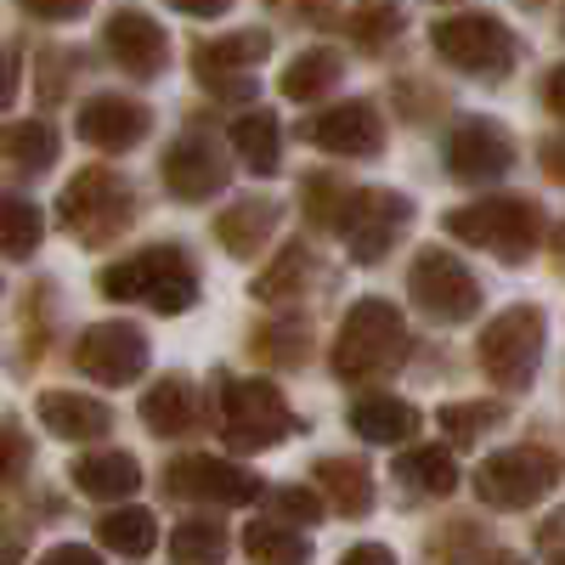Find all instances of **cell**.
I'll use <instances>...</instances> for the list:
<instances>
[{
  "label": "cell",
  "instance_id": "1",
  "mask_svg": "<svg viewBox=\"0 0 565 565\" xmlns=\"http://www.w3.org/2000/svg\"><path fill=\"white\" fill-rule=\"evenodd\" d=\"M97 282H103L108 300H141V306L170 311V317L199 300V271L175 244L170 249H141L130 260H114V266H103Z\"/></svg>",
  "mask_w": 565,
  "mask_h": 565
},
{
  "label": "cell",
  "instance_id": "2",
  "mask_svg": "<svg viewBox=\"0 0 565 565\" xmlns=\"http://www.w3.org/2000/svg\"><path fill=\"white\" fill-rule=\"evenodd\" d=\"M402 351H407L402 311L391 300H356L334 340V373L340 380H373V373L396 367Z\"/></svg>",
  "mask_w": 565,
  "mask_h": 565
},
{
  "label": "cell",
  "instance_id": "3",
  "mask_svg": "<svg viewBox=\"0 0 565 565\" xmlns=\"http://www.w3.org/2000/svg\"><path fill=\"white\" fill-rule=\"evenodd\" d=\"M447 232L476 249H492L498 260L521 266L543 232V210L532 199H487V204H469V210H452L447 215Z\"/></svg>",
  "mask_w": 565,
  "mask_h": 565
},
{
  "label": "cell",
  "instance_id": "4",
  "mask_svg": "<svg viewBox=\"0 0 565 565\" xmlns=\"http://www.w3.org/2000/svg\"><path fill=\"white\" fill-rule=\"evenodd\" d=\"M476 351H481V367H487L492 385H503V391L532 385L537 356H543V311L537 306H509L503 317H492L481 328Z\"/></svg>",
  "mask_w": 565,
  "mask_h": 565
},
{
  "label": "cell",
  "instance_id": "5",
  "mask_svg": "<svg viewBox=\"0 0 565 565\" xmlns=\"http://www.w3.org/2000/svg\"><path fill=\"white\" fill-rule=\"evenodd\" d=\"M57 215H63V226L74 232V238L108 244L114 232L130 221V186H125L119 170H79V175L63 186Z\"/></svg>",
  "mask_w": 565,
  "mask_h": 565
},
{
  "label": "cell",
  "instance_id": "6",
  "mask_svg": "<svg viewBox=\"0 0 565 565\" xmlns=\"http://www.w3.org/2000/svg\"><path fill=\"white\" fill-rule=\"evenodd\" d=\"M430 45H436L441 63H452L463 74H487L492 79V74H509L514 68V34L498 18H487V12L441 18L436 34H430Z\"/></svg>",
  "mask_w": 565,
  "mask_h": 565
},
{
  "label": "cell",
  "instance_id": "7",
  "mask_svg": "<svg viewBox=\"0 0 565 565\" xmlns=\"http://www.w3.org/2000/svg\"><path fill=\"white\" fill-rule=\"evenodd\" d=\"M334 221H340V232H345L351 255H356L362 266H373V260H380V255L402 238V232H407L413 204H407L402 193H385V186H362V193H345V199H340Z\"/></svg>",
  "mask_w": 565,
  "mask_h": 565
},
{
  "label": "cell",
  "instance_id": "8",
  "mask_svg": "<svg viewBox=\"0 0 565 565\" xmlns=\"http://www.w3.org/2000/svg\"><path fill=\"white\" fill-rule=\"evenodd\" d=\"M407 295L436 322H469L481 311V282L469 277V266L447 249H418V260L407 271Z\"/></svg>",
  "mask_w": 565,
  "mask_h": 565
},
{
  "label": "cell",
  "instance_id": "9",
  "mask_svg": "<svg viewBox=\"0 0 565 565\" xmlns=\"http://www.w3.org/2000/svg\"><path fill=\"white\" fill-rule=\"evenodd\" d=\"M221 413H226V441L244 447V452L277 447L282 436L295 430L289 402H282V391L266 385V380H232L226 396H221Z\"/></svg>",
  "mask_w": 565,
  "mask_h": 565
},
{
  "label": "cell",
  "instance_id": "10",
  "mask_svg": "<svg viewBox=\"0 0 565 565\" xmlns=\"http://www.w3.org/2000/svg\"><path fill=\"white\" fill-rule=\"evenodd\" d=\"M554 476H559L554 452H543V447H509V452H492L481 463L476 492L492 509H526V503H537L554 487Z\"/></svg>",
  "mask_w": 565,
  "mask_h": 565
},
{
  "label": "cell",
  "instance_id": "11",
  "mask_svg": "<svg viewBox=\"0 0 565 565\" xmlns=\"http://www.w3.org/2000/svg\"><path fill=\"white\" fill-rule=\"evenodd\" d=\"M74 362L97 385H130V380L148 373V334L130 328V322H97V328H85V334H79Z\"/></svg>",
  "mask_w": 565,
  "mask_h": 565
},
{
  "label": "cell",
  "instance_id": "12",
  "mask_svg": "<svg viewBox=\"0 0 565 565\" xmlns=\"http://www.w3.org/2000/svg\"><path fill=\"white\" fill-rule=\"evenodd\" d=\"M306 141L334 159H373L385 148V119L373 103H340L306 125Z\"/></svg>",
  "mask_w": 565,
  "mask_h": 565
},
{
  "label": "cell",
  "instance_id": "13",
  "mask_svg": "<svg viewBox=\"0 0 565 565\" xmlns=\"http://www.w3.org/2000/svg\"><path fill=\"white\" fill-rule=\"evenodd\" d=\"M447 170L458 181H498L503 170H514V136L498 119H463L447 136Z\"/></svg>",
  "mask_w": 565,
  "mask_h": 565
},
{
  "label": "cell",
  "instance_id": "14",
  "mask_svg": "<svg viewBox=\"0 0 565 565\" xmlns=\"http://www.w3.org/2000/svg\"><path fill=\"white\" fill-rule=\"evenodd\" d=\"M164 481L175 498H210V503H255L260 498V481L226 458H175Z\"/></svg>",
  "mask_w": 565,
  "mask_h": 565
},
{
  "label": "cell",
  "instance_id": "15",
  "mask_svg": "<svg viewBox=\"0 0 565 565\" xmlns=\"http://www.w3.org/2000/svg\"><path fill=\"white\" fill-rule=\"evenodd\" d=\"M103 40H108V57H114L125 74H136V79H153V74L164 68V57H170L164 29H159L148 12H136V7L114 12L108 29H103Z\"/></svg>",
  "mask_w": 565,
  "mask_h": 565
},
{
  "label": "cell",
  "instance_id": "16",
  "mask_svg": "<svg viewBox=\"0 0 565 565\" xmlns=\"http://www.w3.org/2000/svg\"><path fill=\"white\" fill-rule=\"evenodd\" d=\"M79 136L90 141V148H103V153H130L141 136H148V125H153V114L141 108V103H130V97H90L85 108H79Z\"/></svg>",
  "mask_w": 565,
  "mask_h": 565
},
{
  "label": "cell",
  "instance_id": "17",
  "mask_svg": "<svg viewBox=\"0 0 565 565\" xmlns=\"http://www.w3.org/2000/svg\"><path fill=\"white\" fill-rule=\"evenodd\" d=\"M164 186L175 199L199 204V199H210V193L226 186V164H221V153L210 148L204 136H181L175 148L164 153Z\"/></svg>",
  "mask_w": 565,
  "mask_h": 565
},
{
  "label": "cell",
  "instance_id": "18",
  "mask_svg": "<svg viewBox=\"0 0 565 565\" xmlns=\"http://www.w3.org/2000/svg\"><path fill=\"white\" fill-rule=\"evenodd\" d=\"M40 424L63 441H103L114 430V413L97 396H74V391H45L40 396Z\"/></svg>",
  "mask_w": 565,
  "mask_h": 565
},
{
  "label": "cell",
  "instance_id": "19",
  "mask_svg": "<svg viewBox=\"0 0 565 565\" xmlns=\"http://www.w3.org/2000/svg\"><path fill=\"white\" fill-rule=\"evenodd\" d=\"M266 52H271V34H255V29H244V34H221V40H204L199 52H193V68H199V79L210 85H226V74H238V68H255V63H266Z\"/></svg>",
  "mask_w": 565,
  "mask_h": 565
},
{
  "label": "cell",
  "instance_id": "20",
  "mask_svg": "<svg viewBox=\"0 0 565 565\" xmlns=\"http://www.w3.org/2000/svg\"><path fill=\"white\" fill-rule=\"evenodd\" d=\"M199 413H204V402L186 380H159L148 396H141V424L159 430V436H186L199 424Z\"/></svg>",
  "mask_w": 565,
  "mask_h": 565
},
{
  "label": "cell",
  "instance_id": "21",
  "mask_svg": "<svg viewBox=\"0 0 565 565\" xmlns=\"http://www.w3.org/2000/svg\"><path fill=\"white\" fill-rule=\"evenodd\" d=\"M74 487L85 498H130L141 487V463L130 452H90L74 463Z\"/></svg>",
  "mask_w": 565,
  "mask_h": 565
},
{
  "label": "cell",
  "instance_id": "22",
  "mask_svg": "<svg viewBox=\"0 0 565 565\" xmlns=\"http://www.w3.org/2000/svg\"><path fill=\"white\" fill-rule=\"evenodd\" d=\"M271 226H277V204H266V199H244V204H232V210L215 221L221 244H226L232 255H244V260H255V255L266 249Z\"/></svg>",
  "mask_w": 565,
  "mask_h": 565
},
{
  "label": "cell",
  "instance_id": "23",
  "mask_svg": "<svg viewBox=\"0 0 565 565\" xmlns=\"http://www.w3.org/2000/svg\"><path fill=\"white\" fill-rule=\"evenodd\" d=\"M351 424H356L362 441L391 447V441H407V436L418 430V413H413L407 402H396V396H362V402L351 407Z\"/></svg>",
  "mask_w": 565,
  "mask_h": 565
},
{
  "label": "cell",
  "instance_id": "24",
  "mask_svg": "<svg viewBox=\"0 0 565 565\" xmlns=\"http://www.w3.org/2000/svg\"><path fill=\"white\" fill-rule=\"evenodd\" d=\"M232 148H238V159L255 170V175H271L277 170V153H282V136H277V119L266 108L244 114L238 125H232Z\"/></svg>",
  "mask_w": 565,
  "mask_h": 565
},
{
  "label": "cell",
  "instance_id": "25",
  "mask_svg": "<svg viewBox=\"0 0 565 565\" xmlns=\"http://www.w3.org/2000/svg\"><path fill=\"white\" fill-rule=\"evenodd\" d=\"M317 481L328 487V498H334L345 514H367L373 509V481H367V469L356 458H322Z\"/></svg>",
  "mask_w": 565,
  "mask_h": 565
},
{
  "label": "cell",
  "instance_id": "26",
  "mask_svg": "<svg viewBox=\"0 0 565 565\" xmlns=\"http://www.w3.org/2000/svg\"><path fill=\"white\" fill-rule=\"evenodd\" d=\"M396 476H402L413 492H436V498H441V492L458 487V463H452L447 447H413V452H402Z\"/></svg>",
  "mask_w": 565,
  "mask_h": 565
},
{
  "label": "cell",
  "instance_id": "27",
  "mask_svg": "<svg viewBox=\"0 0 565 565\" xmlns=\"http://www.w3.org/2000/svg\"><path fill=\"white\" fill-rule=\"evenodd\" d=\"M97 532H103V543H108L114 554H125V559L153 554V543H159V521H153L148 509H114Z\"/></svg>",
  "mask_w": 565,
  "mask_h": 565
},
{
  "label": "cell",
  "instance_id": "28",
  "mask_svg": "<svg viewBox=\"0 0 565 565\" xmlns=\"http://www.w3.org/2000/svg\"><path fill=\"white\" fill-rule=\"evenodd\" d=\"M40 238H45L40 210L18 193H0V255H29L40 249Z\"/></svg>",
  "mask_w": 565,
  "mask_h": 565
},
{
  "label": "cell",
  "instance_id": "29",
  "mask_svg": "<svg viewBox=\"0 0 565 565\" xmlns=\"http://www.w3.org/2000/svg\"><path fill=\"white\" fill-rule=\"evenodd\" d=\"M334 79H340V52H300L289 68H282V97L311 103V97H322Z\"/></svg>",
  "mask_w": 565,
  "mask_h": 565
},
{
  "label": "cell",
  "instance_id": "30",
  "mask_svg": "<svg viewBox=\"0 0 565 565\" xmlns=\"http://www.w3.org/2000/svg\"><path fill=\"white\" fill-rule=\"evenodd\" d=\"M226 559V532L215 521H181L170 532V565H221Z\"/></svg>",
  "mask_w": 565,
  "mask_h": 565
},
{
  "label": "cell",
  "instance_id": "31",
  "mask_svg": "<svg viewBox=\"0 0 565 565\" xmlns=\"http://www.w3.org/2000/svg\"><path fill=\"white\" fill-rule=\"evenodd\" d=\"M244 548H249L255 565H306V537L289 532V526H271V521L249 526L244 532Z\"/></svg>",
  "mask_w": 565,
  "mask_h": 565
},
{
  "label": "cell",
  "instance_id": "32",
  "mask_svg": "<svg viewBox=\"0 0 565 565\" xmlns=\"http://www.w3.org/2000/svg\"><path fill=\"white\" fill-rule=\"evenodd\" d=\"M7 153L23 164V170H52L57 164V130L52 125H12L7 130Z\"/></svg>",
  "mask_w": 565,
  "mask_h": 565
},
{
  "label": "cell",
  "instance_id": "33",
  "mask_svg": "<svg viewBox=\"0 0 565 565\" xmlns=\"http://www.w3.org/2000/svg\"><path fill=\"white\" fill-rule=\"evenodd\" d=\"M396 29H402V7L396 0H362V7L351 12V34L367 45H385V40H396Z\"/></svg>",
  "mask_w": 565,
  "mask_h": 565
},
{
  "label": "cell",
  "instance_id": "34",
  "mask_svg": "<svg viewBox=\"0 0 565 565\" xmlns=\"http://www.w3.org/2000/svg\"><path fill=\"white\" fill-rule=\"evenodd\" d=\"M306 260H311V255H306L300 244H289V249H282V260H277V266H271V271L255 282V295H260V300H282V295H289L295 282L306 277Z\"/></svg>",
  "mask_w": 565,
  "mask_h": 565
},
{
  "label": "cell",
  "instance_id": "35",
  "mask_svg": "<svg viewBox=\"0 0 565 565\" xmlns=\"http://www.w3.org/2000/svg\"><path fill=\"white\" fill-rule=\"evenodd\" d=\"M498 418H503V407H492V402H487V407H481V402H476V407H441V430H447L452 441H476L481 430H492Z\"/></svg>",
  "mask_w": 565,
  "mask_h": 565
},
{
  "label": "cell",
  "instance_id": "36",
  "mask_svg": "<svg viewBox=\"0 0 565 565\" xmlns=\"http://www.w3.org/2000/svg\"><path fill=\"white\" fill-rule=\"evenodd\" d=\"M277 514H282V521H322V498L311 492V487H282L277 492Z\"/></svg>",
  "mask_w": 565,
  "mask_h": 565
},
{
  "label": "cell",
  "instance_id": "37",
  "mask_svg": "<svg viewBox=\"0 0 565 565\" xmlns=\"http://www.w3.org/2000/svg\"><path fill=\"white\" fill-rule=\"evenodd\" d=\"M18 7L29 18H45V23H68V18H79L90 7V0H18Z\"/></svg>",
  "mask_w": 565,
  "mask_h": 565
},
{
  "label": "cell",
  "instance_id": "38",
  "mask_svg": "<svg viewBox=\"0 0 565 565\" xmlns=\"http://www.w3.org/2000/svg\"><path fill=\"white\" fill-rule=\"evenodd\" d=\"M260 345H271L266 356H277V362H300L306 356V328H300V334H289V328H266Z\"/></svg>",
  "mask_w": 565,
  "mask_h": 565
},
{
  "label": "cell",
  "instance_id": "39",
  "mask_svg": "<svg viewBox=\"0 0 565 565\" xmlns=\"http://www.w3.org/2000/svg\"><path fill=\"white\" fill-rule=\"evenodd\" d=\"M40 565H103L97 548H79V543H57V548H45Z\"/></svg>",
  "mask_w": 565,
  "mask_h": 565
},
{
  "label": "cell",
  "instance_id": "40",
  "mask_svg": "<svg viewBox=\"0 0 565 565\" xmlns=\"http://www.w3.org/2000/svg\"><path fill=\"white\" fill-rule=\"evenodd\" d=\"M18 103V45H0V108Z\"/></svg>",
  "mask_w": 565,
  "mask_h": 565
},
{
  "label": "cell",
  "instance_id": "41",
  "mask_svg": "<svg viewBox=\"0 0 565 565\" xmlns=\"http://www.w3.org/2000/svg\"><path fill=\"white\" fill-rule=\"evenodd\" d=\"M340 565H396V554H391V548H380V543H356Z\"/></svg>",
  "mask_w": 565,
  "mask_h": 565
},
{
  "label": "cell",
  "instance_id": "42",
  "mask_svg": "<svg viewBox=\"0 0 565 565\" xmlns=\"http://www.w3.org/2000/svg\"><path fill=\"white\" fill-rule=\"evenodd\" d=\"M164 7H175V12H186V18H221L232 0H164Z\"/></svg>",
  "mask_w": 565,
  "mask_h": 565
},
{
  "label": "cell",
  "instance_id": "43",
  "mask_svg": "<svg viewBox=\"0 0 565 565\" xmlns=\"http://www.w3.org/2000/svg\"><path fill=\"white\" fill-rule=\"evenodd\" d=\"M18 463H23V441H18L12 430H0V481H7Z\"/></svg>",
  "mask_w": 565,
  "mask_h": 565
},
{
  "label": "cell",
  "instance_id": "44",
  "mask_svg": "<svg viewBox=\"0 0 565 565\" xmlns=\"http://www.w3.org/2000/svg\"><path fill=\"white\" fill-rule=\"evenodd\" d=\"M0 565H23V543L7 526H0Z\"/></svg>",
  "mask_w": 565,
  "mask_h": 565
},
{
  "label": "cell",
  "instance_id": "45",
  "mask_svg": "<svg viewBox=\"0 0 565 565\" xmlns=\"http://www.w3.org/2000/svg\"><path fill=\"white\" fill-rule=\"evenodd\" d=\"M492 565H521V559H492Z\"/></svg>",
  "mask_w": 565,
  "mask_h": 565
}]
</instances>
